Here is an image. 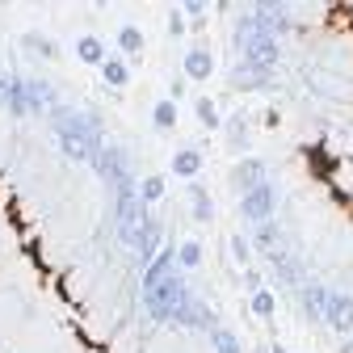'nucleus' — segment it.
Segmentation results:
<instances>
[{"mask_svg": "<svg viewBox=\"0 0 353 353\" xmlns=\"http://www.w3.org/2000/svg\"><path fill=\"white\" fill-rule=\"evenodd\" d=\"M143 299H148V312H152L156 320H176V307L190 299L185 282L176 278V252H172V248H160V256L148 265Z\"/></svg>", "mask_w": 353, "mask_h": 353, "instance_id": "obj_1", "label": "nucleus"}, {"mask_svg": "<svg viewBox=\"0 0 353 353\" xmlns=\"http://www.w3.org/2000/svg\"><path fill=\"white\" fill-rule=\"evenodd\" d=\"M47 84H38V80H13L9 88V110L13 114H34V110H47Z\"/></svg>", "mask_w": 353, "mask_h": 353, "instance_id": "obj_2", "label": "nucleus"}, {"mask_svg": "<svg viewBox=\"0 0 353 353\" xmlns=\"http://www.w3.org/2000/svg\"><path fill=\"white\" fill-rule=\"evenodd\" d=\"M244 219H252V223L261 228V223H270V219H274V185L270 181H261L256 190H248L244 194Z\"/></svg>", "mask_w": 353, "mask_h": 353, "instance_id": "obj_3", "label": "nucleus"}, {"mask_svg": "<svg viewBox=\"0 0 353 353\" xmlns=\"http://www.w3.org/2000/svg\"><path fill=\"white\" fill-rule=\"evenodd\" d=\"M324 320H328L336 332H353V299H349V294H341V290H328Z\"/></svg>", "mask_w": 353, "mask_h": 353, "instance_id": "obj_4", "label": "nucleus"}, {"mask_svg": "<svg viewBox=\"0 0 353 353\" xmlns=\"http://www.w3.org/2000/svg\"><path fill=\"white\" fill-rule=\"evenodd\" d=\"M185 76H194V80H210L214 76V51L206 47V42H194V47L185 51Z\"/></svg>", "mask_w": 353, "mask_h": 353, "instance_id": "obj_5", "label": "nucleus"}, {"mask_svg": "<svg viewBox=\"0 0 353 353\" xmlns=\"http://www.w3.org/2000/svg\"><path fill=\"white\" fill-rule=\"evenodd\" d=\"M232 181H236V190H240V194H248V190H256V185L265 181V164H261L256 156H248V160H240V164L232 168Z\"/></svg>", "mask_w": 353, "mask_h": 353, "instance_id": "obj_6", "label": "nucleus"}, {"mask_svg": "<svg viewBox=\"0 0 353 353\" xmlns=\"http://www.w3.org/2000/svg\"><path fill=\"white\" fill-rule=\"evenodd\" d=\"M172 172H176V176H185V181H194V176L202 172V152H198V148H176V156H172Z\"/></svg>", "mask_w": 353, "mask_h": 353, "instance_id": "obj_7", "label": "nucleus"}, {"mask_svg": "<svg viewBox=\"0 0 353 353\" xmlns=\"http://www.w3.org/2000/svg\"><path fill=\"white\" fill-rule=\"evenodd\" d=\"M190 198H194V219H198V223H210V219H214V202H210L202 181H190Z\"/></svg>", "mask_w": 353, "mask_h": 353, "instance_id": "obj_8", "label": "nucleus"}, {"mask_svg": "<svg viewBox=\"0 0 353 353\" xmlns=\"http://www.w3.org/2000/svg\"><path fill=\"white\" fill-rule=\"evenodd\" d=\"M252 244H256L261 252H270V256H274V252H282V232H278V223H274V219L256 228V240H252Z\"/></svg>", "mask_w": 353, "mask_h": 353, "instance_id": "obj_9", "label": "nucleus"}, {"mask_svg": "<svg viewBox=\"0 0 353 353\" xmlns=\"http://www.w3.org/2000/svg\"><path fill=\"white\" fill-rule=\"evenodd\" d=\"M324 303H328L324 286H303V312L312 316V320H324Z\"/></svg>", "mask_w": 353, "mask_h": 353, "instance_id": "obj_10", "label": "nucleus"}, {"mask_svg": "<svg viewBox=\"0 0 353 353\" xmlns=\"http://www.w3.org/2000/svg\"><path fill=\"white\" fill-rule=\"evenodd\" d=\"M228 148L232 152H244L248 148V118L244 114H232L228 118Z\"/></svg>", "mask_w": 353, "mask_h": 353, "instance_id": "obj_11", "label": "nucleus"}, {"mask_svg": "<svg viewBox=\"0 0 353 353\" xmlns=\"http://www.w3.org/2000/svg\"><path fill=\"white\" fill-rule=\"evenodd\" d=\"M76 55H80L84 63H101V68H105V47H101V42H97L93 34L76 42Z\"/></svg>", "mask_w": 353, "mask_h": 353, "instance_id": "obj_12", "label": "nucleus"}, {"mask_svg": "<svg viewBox=\"0 0 353 353\" xmlns=\"http://www.w3.org/2000/svg\"><path fill=\"white\" fill-rule=\"evenodd\" d=\"M194 110H198V122H202L206 130H219V126H223V118H219V105H214L210 97H198Z\"/></svg>", "mask_w": 353, "mask_h": 353, "instance_id": "obj_13", "label": "nucleus"}, {"mask_svg": "<svg viewBox=\"0 0 353 353\" xmlns=\"http://www.w3.org/2000/svg\"><path fill=\"white\" fill-rule=\"evenodd\" d=\"M118 47H122L126 55H139V51H143V30H139V26H122V30H118Z\"/></svg>", "mask_w": 353, "mask_h": 353, "instance_id": "obj_14", "label": "nucleus"}, {"mask_svg": "<svg viewBox=\"0 0 353 353\" xmlns=\"http://www.w3.org/2000/svg\"><path fill=\"white\" fill-rule=\"evenodd\" d=\"M101 76H105V84H110V88H122V84L130 80V68H126V59H105Z\"/></svg>", "mask_w": 353, "mask_h": 353, "instance_id": "obj_15", "label": "nucleus"}, {"mask_svg": "<svg viewBox=\"0 0 353 353\" xmlns=\"http://www.w3.org/2000/svg\"><path fill=\"white\" fill-rule=\"evenodd\" d=\"M274 265H278V274H282V282H286L290 290H294V286L303 282V278H299V265H294V261H290L286 252H274Z\"/></svg>", "mask_w": 353, "mask_h": 353, "instance_id": "obj_16", "label": "nucleus"}, {"mask_svg": "<svg viewBox=\"0 0 353 353\" xmlns=\"http://www.w3.org/2000/svg\"><path fill=\"white\" fill-rule=\"evenodd\" d=\"M152 122L160 126V130H168V126H176V101L168 97V101H160L156 110H152Z\"/></svg>", "mask_w": 353, "mask_h": 353, "instance_id": "obj_17", "label": "nucleus"}, {"mask_svg": "<svg viewBox=\"0 0 353 353\" xmlns=\"http://www.w3.org/2000/svg\"><path fill=\"white\" fill-rule=\"evenodd\" d=\"M198 261H202V244H198V240H185L181 248H176V265H185V270H194Z\"/></svg>", "mask_w": 353, "mask_h": 353, "instance_id": "obj_18", "label": "nucleus"}, {"mask_svg": "<svg viewBox=\"0 0 353 353\" xmlns=\"http://www.w3.org/2000/svg\"><path fill=\"white\" fill-rule=\"evenodd\" d=\"M252 312H256L261 320H270V316H274V294H270V290H256V294H252Z\"/></svg>", "mask_w": 353, "mask_h": 353, "instance_id": "obj_19", "label": "nucleus"}, {"mask_svg": "<svg viewBox=\"0 0 353 353\" xmlns=\"http://www.w3.org/2000/svg\"><path fill=\"white\" fill-rule=\"evenodd\" d=\"M139 198H143V206H148V202H156V198H164V176H148L143 190H139Z\"/></svg>", "mask_w": 353, "mask_h": 353, "instance_id": "obj_20", "label": "nucleus"}, {"mask_svg": "<svg viewBox=\"0 0 353 353\" xmlns=\"http://www.w3.org/2000/svg\"><path fill=\"white\" fill-rule=\"evenodd\" d=\"M26 47H30L34 55H47V59L55 55V47H51V42H47V38H42V34H26Z\"/></svg>", "mask_w": 353, "mask_h": 353, "instance_id": "obj_21", "label": "nucleus"}, {"mask_svg": "<svg viewBox=\"0 0 353 353\" xmlns=\"http://www.w3.org/2000/svg\"><path fill=\"white\" fill-rule=\"evenodd\" d=\"M232 256H236L240 265H248V261H252V244H248L244 236H232Z\"/></svg>", "mask_w": 353, "mask_h": 353, "instance_id": "obj_22", "label": "nucleus"}, {"mask_svg": "<svg viewBox=\"0 0 353 353\" xmlns=\"http://www.w3.org/2000/svg\"><path fill=\"white\" fill-rule=\"evenodd\" d=\"M214 345H219V353H240V345H236V336H232L228 328L214 332Z\"/></svg>", "mask_w": 353, "mask_h": 353, "instance_id": "obj_23", "label": "nucleus"}, {"mask_svg": "<svg viewBox=\"0 0 353 353\" xmlns=\"http://www.w3.org/2000/svg\"><path fill=\"white\" fill-rule=\"evenodd\" d=\"M168 34H185V13H181V5L168 13Z\"/></svg>", "mask_w": 353, "mask_h": 353, "instance_id": "obj_24", "label": "nucleus"}, {"mask_svg": "<svg viewBox=\"0 0 353 353\" xmlns=\"http://www.w3.org/2000/svg\"><path fill=\"white\" fill-rule=\"evenodd\" d=\"M244 286H248L252 294H256V290H265V286H261V274H256V270H248V274H244Z\"/></svg>", "mask_w": 353, "mask_h": 353, "instance_id": "obj_25", "label": "nucleus"}, {"mask_svg": "<svg viewBox=\"0 0 353 353\" xmlns=\"http://www.w3.org/2000/svg\"><path fill=\"white\" fill-rule=\"evenodd\" d=\"M9 88H13V80H5V76H0V101H5V105H9Z\"/></svg>", "mask_w": 353, "mask_h": 353, "instance_id": "obj_26", "label": "nucleus"}, {"mask_svg": "<svg viewBox=\"0 0 353 353\" xmlns=\"http://www.w3.org/2000/svg\"><path fill=\"white\" fill-rule=\"evenodd\" d=\"M270 353H286V349H282V345H274V349H270Z\"/></svg>", "mask_w": 353, "mask_h": 353, "instance_id": "obj_27", "label": "nucleus"}]
</instances>
